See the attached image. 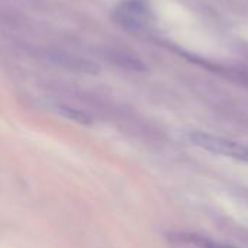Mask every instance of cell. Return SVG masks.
<instances>
[{"label": "cell", "instance_id": "6da1fadb", "mask_svg": "<svg viewBox=\"0 0 248 248\" xmlns=\"http://www.w3.org/2000/svg\"><path fill=\"white\" fill-rule=\"evenodd\" d=\"M187 138L193 145H196L199 148H203L206 151H211V153H215L219 155H225L230 158H235V160L248 163V147L241 145L235 141L227 140L224 137L206 134V132H199V131L189 132Z\"/></svg>", "mask_w": 248, "mask_h": 248}, {"label": "cell", "instance_id": "7a4b0ae2", "mask_svg": "<svg viewBox=\"0 0 248 248\" xmlns=\"http://www.w3.org/2000/svg\"><path fill=\"white\" fill-rule=\"evenodd\" d=\"M118 19L129 28L141 29L145 19L151 16V9L144 0H125L118 9Z\"/></svg>", "mask_w": 248, "mask_h": 248}, {"label": "cell", "instance_id": "3957f363", "mask_svg": "<svg viewBox=\"0 0 248 248\" xmlns=\"http://www.w3.org/2000/svg\"><path fill=\"white\" fill-rule=\"evenodd\" d=\"M170 237L176 243H186V244H190V246H195L198 248H234L231 246L224 244V243L215 241L212 238L199 235V234H177L176 232Z\"/></svg>", "mask_w": 248, "mask_h": 248}, {"label": "cell", "instance_id": "277c9868", "mask_svg": "<svg viewBox=\"0 0 248 248\" xmlns=\"http://www.w3.org/2000/svg\"><path fill=\"white\" fill-rule=\"evenodd\" d=\"M57 112H60L62 116L77 122V124H84V125H89L90 124V119L83 113V112H78L76 109H70V108H57Z\"/></svg>", "mask_w": 248, "mask_h": 248}]
</instances>
